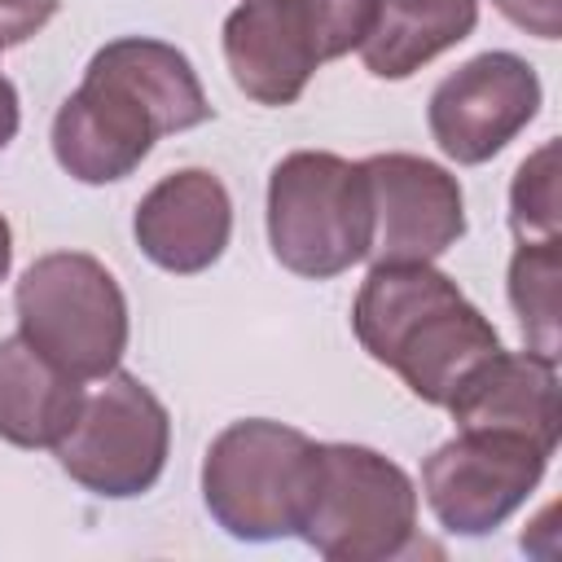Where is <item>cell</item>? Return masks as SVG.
Segmentation results:
<instances>
[{
	"instance_id": "ac0fdd59",
	"label": "cell",
	"mask_w": 562,
	"mask_h": 562,
	"mask_svg": "<svg viewBox=\"0 0 562 562\" xmlns=\"http://www.w3.org/2000/svg\"><path fill=\"white\" fill-rule=\"evenodd\" d=\"M57 13V0H0V53L40 35Z\"/></svg>"
},
{
	"instance_id": "8fae6325",
	"label": "cell",
	"mask_w": 562,
	"mask_h": 562,
	"mask_svg": "<svg viewBox=\"0 0 562 562\" xmlns=\"http://www.w3.org/2000/svg\"><path fill=\"white\" fill-rule=\"evenodd\" d=\"M373 198V263H435L465 237V193L457 176L422 154L364 158Z\"/></svg>"
},
{
	"instance_id": "7c38bea8",
	"label": "cell",
	"mask_w": 562,
	"mask_h": 562,
	"mask_svg": "<svg viewBox=\"0 0 562 562\" xmlns=\"http://www.w3.org/2000/svg\"><path fill=\"white\" fill-rule=\"evenodd\" d=\"M132 237L149 263L176 277H198L228 250L233 198L206 167H180L162 176L132 215Z\"/></svg>"
},
{
	"instance_id": "ffe728a7",
	"label": "cell",
	"mask_w": 562,
	"mask_h": 562,
	"mask_svg": "<svg viewBox=\"0 0 562 562\" xmlns=\"http://www.w3.org/2000/svg\"><path fill=\"white\" fill-rule=\"evenodd\" d=\"M18 123H22L18 88H13V79L0 70V149H9V140L18 136Z\"/></svg>"
},
{
	"instance_id": "2e32d148",
	"label": "cell",
	"mask_w": 562,
	"mask_h": 562,
	"mask_svg": "<svg viewBox=\"0 0 562 562\" xmlns=\"http://www.w3.org/2000/svg\"><path fill=\"white\" fill-rule=\"evenodd\" d=\"M509 307L518 316L522 342L527 351L558 360L562 347V329H558V281H562V237L549 241H518L514 259H509Z\"/></svg>"
},
{
	"instance_id": "4fadbf2b",
	"label": "cell",
	"mask_w": 562,
	"mask_h": 562,
	"mask_svg": "<svg viewBox=\"0 0 562 562\" xmlns=\"http://www.w3.org/2000/svg\"><path fill=\"white\" fill-rule=\"evenodd\" d=\"M457 430H505L558 448V360L536 351H492L443 404Z\"/></svg>"
},
{
	"instance_id": "8992f818",
	"label": "cell",
	"mask_w": 562,
	"mask_h": 562,
	"mask_svg": "<svg viewBox=\"0 0 562 562\" xmlns=\"http://www.w3.org/2000/svg\"><path fill=\"white\" fill-rule=\"evenodd\" d=\"M18 334L79 382H101L127 351V299L114 272L83 250L40 255L13 290Z\"/></svg>"
},
{
	"instance_id": "52a82bcc",
	"label": "cell",
	"mask_w": 562,
	"mask_h": 562,
	"mask_svg": "<svg viewBox=\"0 0 562 562\" xmlns=\"http://www.w3.org/2000/svg\"><path fill=\"white\" fill-rule=\"evenodd\" d=\"M312 439L272 417L224 426L202 457V505L241 544L294 536Z\"/></svg>"
},
{
	"instance_id": "3957f363",
	"label": "cell",
	"mask_w": 562,
	"mask_h": 562,
	"mask_svg": "<svg viewBox=\"0 0 562 562\" xmlns=\"http://www.w3.org/2000/svg\"><path fill=\"white\" fill-rule=\"evenodd\" d=\"M294 536L329 562H395L417 549V487L364 443H312Z\"/></svg>"
},
{
	"instance_id": "30bf717a",
	"label": "cell",
	"mask_w": 562,
	"mask_h": 562,
	"mask_svg": "<svg viewBox=\"0 0 562 562\" xmlns=\"http://www.w3.org/2000/svg\"><path fill=\"white\" fill-rule=\"evenodd\" d=\"M544 88L527 57L492 48L443 75L426 101V127L443 158L479 167L496 158L536 114Z\"/></svg>"
},
{
	"instance_id": "277c9868",
	"label": "cell",
	"mask_w": 562,
	"mask_h": 562,
	"mask_svg": "<svg viewBox=\"0 0 562 562\" xmlns=\"http://www.w3.org/2000/svg\"><path fill=\"white\" fill-rule=\"evenodd\" d=\"M272 259L307 281H329L369 259L373 198L364 162L329 149H294L268 176Z\"/></svg>"
},
{
	"instance_id": "5bb4252c",
	"label": "cell",
	"mask_w": 562,
	"mask_h": 562,
	"mask_svg": "<svg viewBox=\"0 0 562 562\" xmlns=\"http://www.w3.org/2000/svg\"><path fill=\"white\" fill-rule=\"evenodd\" d=\"M83 382L40 356L22 334L0 338V439L13 448H57L83 408Z\"/></svg>"
},
{
	"instance_id": "7a4b0ae2",
	"label": "cell",
	"mask_w": 562,
	"mask_h": 562,
	"mask_svg": "<svg viewBox=\"0 0 562 562\" xmlns=\"http://www.w3.org/2000/svg\"><path fill=\"white\" fill-rule=\"evenodd\" d=\"M351 329L369 360L435 408L474 364L501 351L496 325L435 263H373L356 290Z\"/></svg>"
},
{
	"instance_id": "d6986e66",
	"label": "cell",
	"mask_w": 562,
	"mask_h": 562,
	"mask_svg": "<svg viewBox=\"0 0 562 562\" xmlns=\"http://www.w3.org/2000/svg\"><path fill=\"white\" fill-rule=\"evenodd\" d=\"M501 18H509L518 31L536 40H558L562 35V0H492Z\"/></svg>"
},
{
	"instance_id": "44dd1931",
	"label": "cell",
	"mask_w": 562,
	"mask_h": 562,
	"mask_svg": "<svg viewBox=\"0 0 562 562\" xmlns=\"http://www.w3.org/2000/svg\"><path fill=\"white\" fill-rule=\"evenodd\" d=\"M9 268H13V228H9V220L0 215V281L9 277Z\"/></svg>"
},
{
	"instance_id": "9a60e30c",
	"label": "cell",
	"mask_w": 562,
	"mask_h": 562,
	"mask_svg": "<svg viewBox=\"0 0 562 562\" xmlns=\"http://www.w3.org/2000/svg\"><path fill=\"white\" fill-rule=\"evenodd\" d=\"M479 26V0H382L360 44V61L373 79H408L439 53L470 40Z\"/></svg>"
},
{
	"instance_id": "5b68a950",
	"label": "cell",
	"mask_w": 562,
	"mask_h": 562,
	"mask_svg": "<svg viewBox=\"0 0 562 562\" xmlns=\"http://www.w3.org/2000/svg\"><path fill=\"white\" fill-rule=\"evenodd\" d=\"M382 0H241L224 18V61L255 105L281 110L312 75L364 44Z\"/></svg>"
},
{
	"instance_id": "ba28073f",
	"label": "cell",
	"mask_w": 562,
	"mask_h": 562,
	"mask_svg": "<svg viewBox=\"0 0 562 562\" xmlns=\"http://www.w3.org/2000/svg\"><path fill=\"white\" fill-rule=\"evenodd\" d=\"M171 452V413L167 404L127 369L101 378L75 426L57 439L53 457L70 483L105 501H132L149 492Z\"/></svg>"
},
{
	"instance_id": "6da1fadb",
	"label": "cell",
	"mask_w": 562,
	"mask_h": 562,
	"mask_svg": "<svg viewBox=\"0 0 562 562\" xmlns=\"http://www.w3.org/2000/svg\"><path fill=\"white\" fill-rule=\"evenodd\" d=\"M211 101L193 61L149 35H123L92 53L79 88L53 114V158L79 184L127 180L158 136L202 127Z\"/></svg>"
},
{
	"instance_id": "9c48e42d",
	"label": "cell",
	"mask_w": 562,
	"mask_h": 562,
	"mask_svg": "<svg viewBox=\"0 0 562 562\" xmlns=\"http://www.w3.org/2000/svg\"><path fill=\"white\" fill-rule=\"evenodd\" d=\"M553 448L505 430H457L422 465L435 522L452 536L496 531L540 487Z\"/></svg>"
},
{
	"instance_id": "e0dca14e",
	"label": "cell",
	"mask_w": 562,
	"mask_h": 562,
	"mask_svg": "<svg viewBox=\"0 0 562 562\" xmlns=\"http://www.w3.org/2000/svg\"><path fill=\"white\" fill-rule=\"evenodd\" d=\"M509 228L518 241L558 237V140L527 154L509 184Z\"/></svg>"
}]
</instances>
